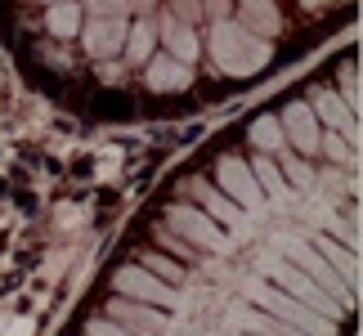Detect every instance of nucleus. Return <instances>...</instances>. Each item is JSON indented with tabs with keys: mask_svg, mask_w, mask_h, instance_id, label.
I'll return each mask as SVG.
<instances>
[{
	"mask_svg": "<svg viewBox=\"0 0 363 336\" xmlns=\"http://www.w3.org/2000/svg\"><path fill=\"white\" fill-rule=\"evenodd\" d=\"M278 121H283V139L301 157H318V121H314L310 103H287Z\"/></svg>",
	"mask_w": 363,
	"mask_h": 336,
	"instance_id": "obj_10",
	"label": "nucleus"
},
{
	"mask_svg": "<svg viewBox=\"0 0 363 336\" xmlns=\"http://www.w3.org/2000/svg\"><path fill=\"white\" fill-rule=\"evenodd\" d=\"M144 86L157 90V94H179V90L193 86V67L171 59V54H152L144 63Z\"/></svg>",
	"mask_w": 363,
	"mask_h": 336,
	"instance_id": "obj_12",
	"label": "nucleus"
},
{
	"mask_svg": "<svg viewBox=\"0 0 363 336\" xmlns=\"http://www.w3.org/2000/svg\"><path fill=\"white\" fill-rule=\"evenodd\" d=\"M86 5H90L94 18H125V13H130L125 0H86Z\"/></svg>",
	"mask_w": 363,
	"mask_h": 336,
	"instance_id": "obj_25",
	"label": "nucleus"
},
{
	"mask_svg": "<svg viewBox=\"0 0 363 336\" xmlns=\"http://www.w3.org/2000/svg\"><path fill=\"white\" fill-rule=\"evenodd\" d=\"M166 229H171L175 237H184L189 247H202V251H220L229 242V233H225V224H216L211 215L202 211V206H193V202H175L171 211H166Z\"/></svg>",
	"mask_w": 363,
	"mask_h": 336,
	"instance_id": "obj_5",
	"label": "nucleus"
},
{
	"mask_svg": "<svg viewBox=\"0 0 363 336\" xmlns=\"http://www.w3.org/2000/svg\"><path fill=\"white\" fill-rule=\"evenodd\" d=\"M45 5H59V0H45Z\"/></svg>",
	"mask_w": 363,
	"mask_h": 336,
	"instance_id": "obj_33",
	"label": "nucleus"
},
{
	"mask_svg": "<svg viewBox=\"0 0 363 336\" xmlns=\"http://www.w3.org/2000/svg\"><path fill=\"white\" fill-rule=\"evenodd\" d=\"M179 5V18H193V13H198V0H175Z\"/></svg>",
	"mask_w": 363,
	"mask_h": 336,
	"instance_id": "obj_30",
	"label": "nucleus"
},
{
	"mask_svg": "<svg viewBox=\"0 0 363 336\" xmlns=\"http://www.w3.org/2000/svg\"><path fill=\"white\" fill-rule=\"evenodd\" d=\"M45 27H50V36H54V40L77 36V32H81V0H59V5H50Z\"/></svg>",
	"mask_w": 363,
	"mask_h": 336,
	"instance_id": "obj_18",
	"label": "nucleus"
},
{
	"mask_svg": "<svg viewBox=\"0 0 363 336\" xmlns=\"http://www.w3.org/2000/svg\"><path fill=\"white\" fill-rule=\"evenodd\" d=\"M301 5H305V9H318V5H323V0H301Z\"/></svg>",
	"mask_w": 363,
	"mask_h": 336,
	"instance_id": "obj_32",
	"label": "nucleus"
},
{
	"mask_svg": "<svg viewBox=\"0 0 363 336\" xmlns=\"http://www.w3.org/2000/svg\"><path fill=\"white\" fill-rule=\"evenodd\" d=\"M130 9H148V5H157V0H125Z\"/></svg>",
	"mask_w": 363,
	"mask_h": 336,
	"instance_id": "obj_31",
	"label": "nucleus"
},
{
	"mask_svg": "<svg viewBox=\"0 0 363 336\" xmlns=\"http://www.w3.org/2000/svg\"><path fill=\"white\" fill-rule=\"evenodd\" d=\"M125 27H130L125 18H90L77 36H81V45H86L90 59L108 63V59H117L121 45H125Z\"/></svg>",
	"mask_w": 363,
	"mask_h": 336,
	"instance_id": "obj_9",
	"label": "nucleus"
},
{
	"mask_svg": "<svg viewBox=\"0 0 363 336\" xmlns=\"http://www.w3.org/2000/svg\"><path fill=\"white\" fill-rule=\"evenodd\" d=\"M233 9H238V23L247 32H256L260 40H274L283 32V13H278L274 0H233Z\"/></svg>",
	"mask_w": 363,
	"mask_h": 336,
	"instance_id": "obj_14",
	"label": "nucleus"
},
{
	"mask_svg": "<svg viewBox=\"0 0 363 336\" xmlns=\"http://www.w3.org/2000/svg\"><path fill=\"white\" fill-rule=\"evenodd\" d=\"M341 99L350 112H359V72H350V67L341 72Z\"/></svg>",
	"mask_w": 363,
	"mask_h": 336,
	"instance_id": "obj_26",
	"label": "nucleus"
},
{
	"mask_svg": "<svg viewBox=\"0 0 363 336\" xmlns=\"http://www.w3.org/2000/svg\"><path fill=\"white\" fill-rule=\"evenodd\" d=\"M108 318L121 323L125 332H135V336H166V332H171L166 310L144 305V301H130V296H113V301H108Z\"/></svg>",
	"mask_w": 363,
	"mask_h": 336,
	"instance_id": "obj_8",
	"label": "nucleus"
},
{
	"mask_svg": "<svg viewBox=\"0 0 363 336\" xmlns=\"http://www.w3.org/2000/svg\"><path fill=\"white\" fill-rule=\"evenodd\" d=\"M310 112H314V121H328L332 130L345 139V144H359V112L345 108V99H341L337 90H318Z\"/></svg>",
	"mask_w": 363,
	"mask_h": 336,
	"instance_id": "obj_13",
	"label": "nucleus"
},
{
	"mask_svg": "<svg viewBox=\"0 0 363 336\" xmlns=\"http://www.w3.org/2000/svg\"><path fill=\"white\" fill-rule=\"evenodd\" d=\"M157 40L166 45V54H171V59H179V63H193V59L202 54V40H198V32H193V27H189V18H179L175 9L157 18Z\"/></svg>",
	"mask_w": 363,
	"mask_h": 336,
	"instance_id": "obj_11",
	"label": "nucleus"
},
{
	"mask_svg": "<svg viewBox=\"0 0 363 336\" xmlns=\"http://www.w3.org/2000/svg\"><path fill=\"white\" fill-rule=\"evenodd\" d=\"M216 179H220V193H225L238 211H260V206H264V193H260L256 175H251V166L242 157H220Z\"/></svg>",
	"mask_w": 363,
	"mask_h": 336,
	"instance_id": "obj_7",
	"label": "nucleus"
},
{
	"mask_svg": "<svg viewBox=\"0 0 363 336\" xmlns=\"http://www.w3.org/2000/svg\"><path fill=\"white\" fill-rule=\"evenodd\" d=\"M278 251L287 256V264H296L301 274H310L314 283L328 291V296H337V301L345 305V310L354 305L359 291H350V287L341 283V274L332 269V264H328V260H323V256H318V251L310 247V237H301V233H278Z\"/></svg>",
	"mask_w": 363,
	"mask_h": 336,
	"instance_id": "obj_3",
	"label": "nucleus"
},
{
	"mask_svg": "<svg viewBox=\"0 0 363 336\" xmlns=\"http://www.w3.org/2000/svg\"><path fill=\"white\" fill-rule=\"evenodd\" d=\"M189 193H193V198H198V206H202V211L211 215L216 224H229V229H238V224H242L238 206H233V202H229V198H225V193H220V189L202 184V179H193V184H189Z\"/></svg>",
	"mask_w": 363,
	"mask_h": 336,
	"instance_id": "obj_16",
	"label": "nucleus"
},
{
	"mask_svg": "<svg viewBox=\"0 0 363 336\" xmlns=\"http://www.w3.org/2000/svg\"><path fill=\"white\" fill-rule=\"evenodd\" d=\"M278 152H283V166H278V171H283L296 189H310V184H314V175H310V166H305L301 152H287V148H278Z\"/></svg>",
	"mask_w": 363,
	"mask_h": 336,
	"instance_id": "obj_23",
	"label": "nucleus"
},
{
	"mask_svg": "<svg viewBox=\"0 0 363 336\" xmlns=\"http://www.w3.org/2000/svg\"><path fill=\"white\" fill-rule=\"evenodd\" d=\"M86 336H135V332H125L113 318H94V323H86Z\"/></svg>",
	"mask_w": 363,
	"mask_h": 336,
	"instance_id": "obj_27",
	"label": "nucleus"
},
{
	"mask_svg": "<svg viewBox=\"0 0 363 336\" xmlns=\"http://www.w3.org/2000/svg\"><path fill=\"white\" fill-rule=\"evenodd\" d=\"M247 139L256 144V152H278L287 144V139H283V121H278V117H256Z\"/></svg>",
	"mask_w": 363,
	"mask_h": 336,
	"instance_id": "obj_21",
	"label": "nucleus"
},
{
	"mask_svg": "<svg viewBox=\"0 0 363 336\" xmlns=\"http://www.w3.org/2000/svg\"><path fill=\"white\" fill-rule=\"evenodd\" d=\"M269 283H274V287H283L287 296H296L301 305H310L314 314L332 318V323H341V318H345V305H341L337 296H328V291L318 287L310 274H301V269H296V264H287V260H269Z\"/></svg>",
	"mask_w": 363,
	"mask_h": 336,
	"instance_id": "obj_4",
	"label": "nucleus"
},
{
	"mask_svg": "<svg viewBox=\"0 0 363 336\" xmlns=\"http://www.w3.org/2000/svg\"><path fill=\"white\" fill-rule=\"evenodd\" d=\"M229 9H233V0H206V13H211V18H229Z\"/></svg>",
	"mask_w": 363,
	"mask_h": 336,
	"instance_id": "obj_29",
	"label": "nucleus"
},
{
	"mask_svg": "<svg viewBox=\"0 0 363 336\" xmlns=\"http://www.w3.org/2000/svg\"><path fill=\"white\" fill-rule=\"evenodd\" d=\"M152 50H157V23H148V18H139L135 27H125V45H121V54H125V63H148L152 59Z\"/></svg>",
	"mask_w": 363,
	"mask_h": 336,
	"instance_id": "obj_17",
	"label": "nucleus"
},
{
	"mask_svg": "<svg viewBox=\"0 0 363 336\" xmlns=\"http://www.w3.org/2000/svg\"><path fill=\"white\" fill-rule=\"evenodd\" d=\"M274 45L247 32L238 18H211V63L225 77H251L260 67H269Z\"/></svg>",
	"mask_w": 363,
	"mask_h": 336,
	"instance_id": "obj_1",
	"label": "nucleus"
},
{
	"mask_svg": "<svg viewBox=\"0 0 363 336\" xmlns=\"http://www.w3.org/2000/svg\"><path fill=\"white\" fill-rule=\"evenodd\" d=\"M157 237H162V247H171L175 256H184V260H193V256H198V251H189V242H184V237H175L171 229H166V224L157 229Z\"/></svg>",
	"mask_w": 363,
	"mask_h": 336,
	"instance_id": "obj_28",
	"label": "nucleus"
},
{
	"mask_svg": "<svg viewBox=\"0 0 363 336\" xmlns=\"http://www.w3.org/2000/svg\"><path fill=\"white\" fill-rule=\"evenodd\" d=\"M251 301H256V310L283 318L291 327H301L305 336H337V323H332V318L314 314L310 305H301L296 296H287V291L274 287V283H251Z\"/></svg>",
	"mask_w": 363,
	"mask_h": 336,
	"instance_id": "obj_2",
	"label": "nucleus"
},
{
	"mask_svg": "<svg viewBox=\"0 0 363 336\" xmlns=\"http://www.w3.org/2000/svg\"><path fill=\"white\" fill-rule=\"evenodd\" d=\"M242 327L251 336H305L301 327H291V323H283V318H274V314H264V310H247L242 314Z\"/></svg>",
	"mask_w": 363,
	"mask_h": 336,
	"instance_id": "obj_20",
	"label": "nucleus"
},
{
	"mask_svg": "<svg viewBox=\"0 0 363 336\" xmlns=\"http://www.w3.org/2000/svg\"><path fill=\"white\" fill-rule=\"evenodd\" d=\"M139 264H144L148 274H157L162 283H171V287H179V278H184V264H175V260H166V256H152V251Z\"/></svg>",
	"mask_w": 363,
	"mask_h": 336,
	"instance_id": "obj_24",
	"label": "nucleus"
},
{
	"mask_svg": "<svg viewBox=\"0 0 363 336\" xmlns=\"http://www.w3.org/2000/svg\"><path fill=\"white\" fill-rule=\"evenodd\" d=\"M113 291L117 296H130V301H144V305H157V310H171L179 301V291L171 283H162L157 274H148L144 264H125V269L113 274Z\"/></svg>",
	"mask_w": 363,
	"mask_h": 336,
	"instance_id": "obj_6",
	"label": "nucleus"
},
{
	"mask_svg": "<svg viewBox=\"0 0 363 336\" xmlns=\"http://www.w3.org/2000/svg\"><path fill=\"white\" fill-rule=\"evenodd\" d=\"M310 247L318 251V256H323L332 269L341 274V283L350 287V291H359V256L350 247H341V242H332V237H310Z\"/></svg>",
	"mask_w": 363,
	"mask_h": 336,
	"instance_id": "obj_15",
	"label": "nucleus"
},
{
	"mask_svg": "<svg viewBox=\"0 0 363 336\" xmlns=\"http://www.w3.org/2000/svg\"><path fill=\"white\" fill-rule=\"evenodd\" d=\"M318 152H328V157H332V162H341V166H354V162H359L354 144H345L337 130H332V135H318Z\"/></svg>",
	"mask_w": 363,
	"mask_h": 336,
	"instance_id": "obj_22",
	"label": "nucleus"
},
{
	"mask_svg": "<svg viewBox=\"0 0 363 336\" xmlns=\"http://www.w3.org/2000/svg\"><path fill=\"white\" fill-rule=\"evenodd\" d=\"M247 166H251V175H256L264 198H287V179H283V171H278V162L269 157V152H260V157L247 162Z\"/></svg>",
	"mask_w": 363,
	"mask_h": 336,
	"instance_id": "obj_19",
	"label": "nucleus"
}]
</instances>
